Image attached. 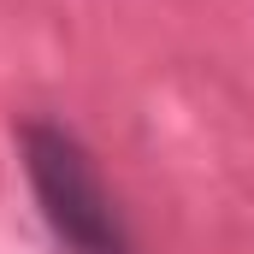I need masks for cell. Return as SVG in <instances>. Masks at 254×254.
Segmentation results:
<instances>
[{"label": "cell", "instance_id": "cell-1", "mask_svg": "<svg viewBox=\"0 0 254 254\" xmlns=\"http://www.w3.org/2000/svg\"><path fill=\"white\" fill-rule=\"evenodd\" d=\"M18 160H24V178L42 201V219L65 254H136L89 148L71 130L48 125V119L18 125Z\"/></svg>", "mask_w": 254, "mask_h": 254}]
</instances>
